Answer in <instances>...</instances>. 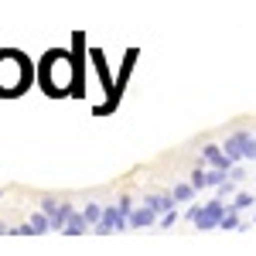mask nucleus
Segmentation results:
<instances>
[{
    "label": "nucleus",
    "mask_w": 256,
    "mask_h": 256,
    "mask_svg": "<svg viewBox=\"0 0 256 256\" xmlns=\"http://www.w3.org/2000/svg\"><path fill=\"white\" fill-rule=\"evenodd\" d=\"M229 178H232V181H242V178H246V171H242L239 164H232V168H229Z\"/></svg>",
    "instance_id": "19"
},
{
    "label": "nucleus",
    "mask_w": 256,
    "mask_h": 256,
    "mask_svg": "<svg viewBox=\"0 0 256 256\" xmlns=\"http://www.w3.org/2000/svg\"><path fill=\"white\" fill-rule=\"evenodd\" d=\"M158 218V212L150 208V205H140V208H134L130 216H126V226H134V229H144V226H150Z\"/></svg>",
    "instance_id": "6"
},
{
    "label": "nucleus",
    "mask_w": 256,
    "mask_h": 256,
    "mask_svg": "<svg viewBox=\"0 0 256 256\" xmlns=\"http://www.w3.org/2000/svg\"><path fill=\"white\" fill-rule=\"evenodd\" d=\"M253 222H256V218H253Z\"/></svg>",
    "instance_id": "22"
},
{
    "label": "nucleus",
    "mask_w": 256,
    "mask_h": 256,
    "mask_svg": "<svg viewBox=\"0 0 256 256\" xmlns=\"http://www.w3.org/2000/svg\"><path fill=\"white\" fill-rule=\"evenodd\" d=\"M253 202H256L253 195H246V192H242V195H236V202H232V205H236V208H250Z\"/></svg>",
    "instance_id": "15"
},
{
    "label": "nucleus",
    "mask_w": 256,
    "mask_h": 256,
    "mask_svg": "<svg viewBox=\"0 0 256 256\" xmlns=\"http://www.w3.org/2000/svg\"><path fill=\"white\" fill-rule=\"evenodd\" d=\"M192 184H195V188H208V171H205V168H195V171H192Z\"/></svg>",
    "instance_id": "12"
},
{
    "label": "nucleus",
    "mask_w": 256,
    "mask_h": 256,
    "mask_svg": "<svg viewBox=\"0 0 256 256\" xmlns=\"http://www.w3.org/2000/svg\"><path fill=\"white\" fill-rule=\"evenodd\" d=\"M226 208L229 205H222V195H216L208 205H192L188 208V222H195L198 229H216L222 216H226Z\"/></svg>",
    "instance_id": "2"
},
{
    "label": "nucleus",
    "mask_w": 256,
    "mask_h": 256,
    "mask_svg": "<svg viewBox=\"0 0 256 256\" xmlns=\"http://www.w3.org/2000/svg\"><path fill=\"white\" fill-rule=\"evenodd\" d=\"M68 216H72V205H68V202H62L58 208H55V212H52V229H55V232H62V229H65V222H68Z\"/></svg>",
    "instance_id": "8"
},
{
    "label": "nucleus",
    "mask_w": 256,
    "mask_h": 256,
    "mask_svg": "<svg viewBox=\"0 0 256 256\" xmlns=\"http://www.w3.org/2000/svg\"><path fill=\"white\" fill-rule=\"evenodd\" d=\"M174 192H168V195H164V192H158V195H147L144 198V205H150V208H154V212H168V208H174Z\"/></svg>",
    "instance_id": "7"
},
{
    "label": "nucleus",
    "mask_w": 256,
    "mask_h": 256,
    "mask_svg": "<svg viewBox=\"0 0 256 256\" xmlns=\"http://www.w3.org/2000/svg\"><path fill=\"white\" fill-rule=\"evenodd\" d=\"M120 229H126V212L120 208V205H110V208H102V218H99V236H106V232H120Z\"/></svg>",
    "instance_id": "3"
},
{
    "label": "nucleus",
    "mask_w": 256,
    "mask_h": 256,
    "mask_svg": "<svg viewBox=\"0 0 256 256\" xmlns=\"http://www.w3.org/2000/svg\"><path fill=\"white\" fill-rule=\"evenodd\" d=\"M250 158H253V160H256V140H253V147H250Z\"/></svg>",
    "instance_id": "20"
},
{
    "label": "nucleus",
    "mask_w": 256,
    "mask_h": 256,
    "mask_svg": "<svg viewBox=\"0 0 256 256\" xmlns=\"http://www.w3.org/2000/svg\"><path fill=\"white\" fill-rule=\"evenodd\" d=\"M116 205H120V208H123V212H126V216L134 212V198H130V195H123V198H120V202H116Z\"/></svg>",
    "instance_id": "18"
},
{
    "label": "nucleus",
    "mask_w": 256,
    "mask_h": 256,
    "mask_svg": "<svg viewBox=\"0 0 256 256\" xmlns=\"http://www.w3.org/2000/svg\"><path fill=\"white\" fill-rule=\"evenodd\" d=\"M195 192H198V188L188 181V184H178V188H174V198H178V202H188V198H195Z\"/></svg>",
    "instance_id": "11"
},
{
    "label": "nucleus",
    "mask_w": 256,
    "mask_h": 256,
    "mask_svg": "<svg viewBox=\"0 0 256 256\" xmlns=\"http://www.w3.org/2000/svg\"><path fill=\"white\" fill-rule=\"evenodd\" d=\"M82 216H86V222H99V218H102V208L92 202V205H86V212H82Z\"/></svg>",
    "instance_id": "13"
},
{
    "label": "nucleus",
    "mask_w": 256,
    "mask_h": 256,
    "mask_svg": "<svg viewBox=\"0 0 256 256\" xmlns=\"http://www.w3.org/2000/svg\"><path fill=\"white\" fill-rule=\"evenodd\" d=\"M250 147H253V137H250V134H232L229 140H222V150H226L232 160L250 158Z\"/></svg>",
    "instance_id": "4"
},
{
    "label": "nucleus",
    "mask_w": 256,
    "mask_h": 256,
    "mask_svg": "<svg viewBox=\"0 0 256 256\" xmlns=\"http://www.w3.org/2000/svg\"><path fill=\"white\" fill-rule=\"evenodd\" d=\"M0 198H4V192H0Z\"/></svg>",
    "instance_id": "21"
},
{
    "label": "nucleus",
    "mask_w": 256,
    "mask_h": 256,
    "mask_svg": "<svg viewBox=\"0 0 256 256\" xmlns=\"http://www.w3.org/2000/svg\"><path fill=\"white\" fill-rule=\"evenodd\" d=\"M202 160H205V164H212V168H222V171H229V168L236 164V160L229 158L218 144H205V147H202Z\"/></svg>",
    "instance_id": "5"
},
{
    "label": "nucleus",
    "mask_w": 256,
    "mask_h": 256,
    "mask_svg": "<svg viewBox=\"0 0 256 256\" xmlns=\"http://www.w3.org/2000/svg\"><path fill=\"white\" fill-rule=\"evenodd\" d=\"M218 226H222V229H242V226H239V208H236V205H229V208H226V216H222Z\"/></svg>",
    "instance_id": "10"
},
{
    "label": "nucleus",
    "mask_w": 256,
    "mask_h": 256,
    "mask_svg": "<svg viewBox=\"0 0 256 256\" xmlns=\"http://www.w3.org/2000/svg\"><path fill=\"white\" fill-rule=\"evenodd\" d=\"M232 192H236V181H232V178H226V181L218 184V195L226 198V195H232Z\"/></svg>",
    "instance_id": "14"
},
{
    "label": "nucleus",
    "mask_w": 256,
    "mask_h": 256,
    "mask_svg": "<svg viewBox=\"0 0 256 256\" xmlns=\"http://www.w3.org/2000/svg\"><path fill=\"white\" fill-rule=\"evenodd\" d=\"M62 202H55V198H41V208H44V212H48V216H52V212H55V208H58Z\"/></svg>",
    "instance_id": "17"
},
{
    "label": "nucleus",
    "mask_w": 256,
    "mask_h": 256,
    "mask_svg": "<svg viewBox=\"0 0 256 256\" xmlns=\"http://www.w3.org/2000/svg\"><path fill=\"white\" fill-rule=\"evenodd\" d=\"M31 82V65L20 52H0V96H20Z\"/></svg>",
    "instance_id": "1"
},
{
    "label": "nucleus",
    "mask_w": 256,
    "mask_h": 256,
    "mask_svg": "<svg viewBox=\"0 0 256 256\" xmlns=\"http://www.w3.org/2000/svg\"><path fill=\"white\" fill-rule=\"evenodd\" d=\"M174 222H178V212H174V208H168V212H164V218H160V226L168 229V226H174Z\"/></svg>",
    "instance_id": "16"
},
{
    "label": "nucleus",
    "mask_w": 256,
    "mask_h": 256,
    "mask_svg": "<svg viewBox=\"0 0 256 256\" xmlns=\"http://www.w3.org/2000/svg\"><path fill=\"white\" fill-rule=\"evenodd\" d=\"M62 232H65V236H82V232H86V216H79V212H72Z\"/></svg>",
    "instance_id": "9"
}]
</instances>
